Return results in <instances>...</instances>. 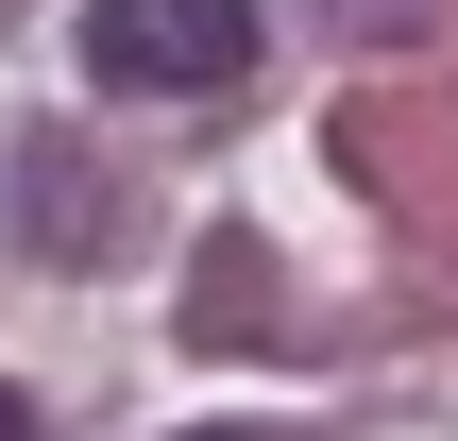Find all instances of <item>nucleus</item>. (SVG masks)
I'll return each instance as SVG.
<instances>
[{"instance_id":"1","label":"nucleus","mask_w":458,"mask_h":441,"mask_svg":"<svg viewBox=\"0 0 458 441\" xmlns=\"http://www.w3.org/2000/svg\"><path fill=\"white\" fill-rule=\"evenodd\" d=\"M85 68L119 102H204L255 68V0H85Z\"/></svg>"},{"instance_id":"2","label":"nucleus","mask_w":458,"mask_h":441,"mask_svg":"<svg viewBox=\"0 0 458 441\" xmlns=\"http://www.w3.org/2000/svg\"><path fill=\"white\" fill-rule=\"evenodd\" d=\"M323 17H340V34H357V51H391V34H425V17H442V0H323Z\"/></svg>"},{"instance_id":"3","label":"nucleus","mask_w":458,"mask_h":441,"mask_svg":"<svg viewBox=\"0 0 458 441\" xmlns=\"http://www.w3.org/2000/svg\"><path fill=\"white\" fill-rule=\"evenodd\" d=\"M187 441H272V425H187Z\"/></svg>"}]
</instances>
